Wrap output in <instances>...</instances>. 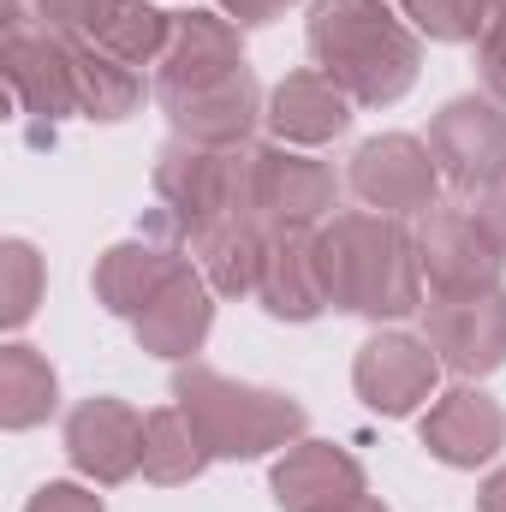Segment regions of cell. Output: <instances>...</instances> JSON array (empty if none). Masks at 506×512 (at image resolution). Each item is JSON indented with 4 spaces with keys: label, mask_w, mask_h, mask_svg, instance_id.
Returning <instances> with one entry per match:
<instances>
[{
    "label": "cell",
    "mask_w": 506,
    "mask_h": 512,
    "mask_svg": "<svg viewBox=\"0 0 506 512\" xmlns=\"http://www.w3.org/2000/svg\"><path fill=\"white\" fill-rule=\"evenodd\" d=\"M304 42L316 72H328L358 108H393L423 72V42L387 0H316Z\"/></svg>",
    "instance_id": "6da1fadb"
},
{
    "label": "cell",
    "mask_w": 506,
    "mask_h": 512,
    "mask_svg": "<svg viewBox=\"0 0 506 512\" xmlns=\"http://www.w3.org/2000/svg\"><path fill=\"white\" fill-rule=\"evenodd\" d=\"M316 262L328 304L364 322H399L423 310V268L417 239L376 209H346L316 233Z\"/></svg>",
    "instance_id": "7a4b0ae2"
},
{
    "label": "cell",
    "mask_w": 506,
    "mask_h": 512,
    "mask_svg": "<svg viewBox=\"0 0 506 512\" xmlns=\"http://www.w3.org/2000/svg\"><path fill=\"white\" fill-rule=\"evenodd\" d=\"M173 405L191 417L209 459H262V453H286L292 441H304V405L292 393L233 382L197 358L173 370Z\"/></svg>",
    "instance_id": "3957f363"
},
{
    "label": "cell",
    "mask_w": 506,
    "mask_h": 512,
    "mask_svg": "<svg viewBox=\"0 0 506 512\" xmlns=\"http://www.w3.org/2000/svg\"><path fill=\"white\" fill-rule=\"evenodd\" d=\"M155 203L173 239L185 245L209 239L215 227L256 221V143L209 149V143L173 137L155 155Z\"/></svg>",
    "instance_id": "277c9868"
},
{
    "label": "cell",
    "mask_w": 506,
    "mask_h": 512,
    "mask_svg": "<svg viewBox=\"0 0 506 512\" xmlns=\"http://www.w3.org/2000/svg\"><path fill=\"white\" fill-rule=\"evenodd\" d=\"M417 239V268L429 280L435 298H453V292H489L501 286L506 268V245L501 233L483 221V209H465V203H435L417 215L411 227Z\"/></svg>",
    "instance_id": "5b68a950"
},
{
    "label": "cell",
    "mask_w": 506,
    "mask_h": 512,
    "mask_svg": "<svg viewBox=\"0 0 506 512\" xmlns=\"http://www.w3.org/2000/svg\"><path fill=\"white\" fill-rule=\"evenodd\" d=\"M429 155L441 167V185H453L459 197H483L506 173V102L453 96L429 120Z\"/></svg>",
    "instance_id": "8992f818"
},
{
    "label": "cell",
    "mask_w": 506,
    "mask_h": 512,
    "mask_svg": "<svg viewBox=\"0 0 506 512\" xmlns=\"http://www.w3.org/2000/svg\"><path fill=\"white\" fill-rule=\"evenodd\" d=\"M346 185H352V197H358L364 209L399 221V215L435 209V197H441V167H435V155H429L423 137H411V131H381L370 143H358Z\"/></svg>",
    "instance_id": "52a82bcc"
},
{
    "label": "cell",
    "mask_w": 506,
    "mask_h": 512,
    "mask_svg": "<svg viewBox=\"0 0 506 512\" xmlns=\"http://www.w3.org/2000/svg\"><path fill=\"white\" fill-rule=\"evenodd\" d=\"M6 84L18 96V108L36 126H60L66 114H78V84H72V42L60 30H48L42 18H12L6 24V48H0Z\"/></svg>",
    "instance_id": "ba28073f"
},
{
    "label": "cell",
    "mask_w": 506,
    "mask_h": 512,
    "mask_svg": "<svg viewBox=\"0 0 506 512\" xmlns=\"http://www.w3.org/2000/svg\"><path fill=\"white\" fill-rule=\"evenodd\" d=\"M423 340L435 346L441 370L477 382L495 376L506 364V292H453V298H429L423 304Z\"/></svg>",
    "instance_id": "9c48e42d"
},
{
    "label": "cell",
    "mask_w": 506,
    "mask_h": 512,
    "mask_svg": "<svg viewBox=\"0 0 506 512\" xmlns=\"http://www.w3.org/2000/svg\"><path fill=\"white\" fill-rule=\"evenodd\" d=\"M340 203V179L286 149V143H256V221L268 233H322L334 221Z\"/></svg>",
    "instance_id": "30bf717a"
},
{
    "label": "cell",
    "mask_w": 506,
    "mask_h": 512,
    "mask_svg": "<svg viewBox=\"0 0 506 512\" xmlns=\"http://www.w3.org/2000/svg\"><path fill=\"white\" fill-rule=\"evenodd\" d=\"M441 382V358L429 340L417 334H370L352 358V387L376 417H411L423 411V399H435Z\"/></svg>",
    "instance_id": "8fae6325"
},
{
    "label": "cell",
    "mask_w": 506,
    "mask_h": 512,
    "mask_svg": "<svg viewBox=\"0 0 506 512\" xmlns=\"http://www.w3.org/2000/svg\"><path fill=\"white\" fill-rule=\"evenodd\" d=\"M66 459L96 489L131 483L137 465H143V411H131L114 393H96V399L72 405V417H66Z\"/></svg>",
    "instance_id": "7c38bea8"
},
{
    "label": "cell",
    "mask_w": 506,
    "mask_h": 512,
    "mask_svg": "<svg viewBox=\"0 0 506 512\" xmlns=\"http://www.w3.org/2000/svg\"><path fill=\"white\" fill-rule=\"evenodd\" d=\"M268 489H274L280 512H334V507H352L358 495H370L364 465L334 441H292L274 459Z\"/></svg>",
    "instance_id": "4fadbf2b"
},
{
    "label": "cell",
    "mask_w": 506,
    "mask_h": 512,
    "mask_svg": "<svg viewBox=\"0 0 506 512\" xmlns=\"http://www.w3.org/2000/svg\"><path fill=\"white\" fill-rule=\"evenodd\" d=\"M173 137L185 143H209V149H239L251 143L256 120H262V90H256L251 66L221 78V84H203V90H173V96H155Z\"/></svg>",
    "instance_id": "5bb4252c"
},
{
    "label": "cell",
    "mask_w": 506,
    "mask_h": 512,
    "mask_svg": "<svg viewBox=\"0 0 506 512\" xmlns=\"http://www.w3.org/2000/svg\"><path fill=\"white\" fill-rule=\"evenodd\" d=\"M245 72V42H239V24L221 18V12H173V36H167V54L155 66V96H173V90H203V84H221Z\"/></svg>",
    "instance_id": "9a60e30c"
},
{
    "label": "cell",
    "mask_w": 506,
    "mask_h": 512,
    "mask_svg": "<svg viewBox=\"0 0 506 512\" xmlns=\"http://www.w3.org/2000/svg\"><path fill=\"white\" fill-rule=\"evenodd\" d=\"M215 286L203 280V268L197 262H185L161 292H155V304L131 322V334H137V346L149 352V358H167V364H191L197 352H203V340H209V328H215Z\"/></svg>",
    "instance_id": "2e32d148"
},
{
    "label": "cell",
    "mask_w": 506,
    "mask_h": 512,
    "mask_svg": "<svg viewBox=\"0 0 506 512\" xmlns=\"http://www.w3.org/2000/svg\"><path fill=\"white\" fill-rule=\"evenodd\" d=\"M417 435H423L429 459H441V465H453V471H477V465H489V459L501 453L506 417L483 387L459 382L423 411V429H417Z\"/></svg>",
    "instance_id": "e0dca14e"
},
{
    "label": "cell",
    "mask_w": 506,
    "mask_h": 512,
    "mask_svg": "<svg viewBox=\"0 0 506 512\" xmlns=\"http://www.w3.org/2000/svg\"><path fill=\"white\" fill-rule=\"evenodd\" d=\"M191 256L179 251V239H155V233H137V239H120V245H108V251L96 256V304L108 310V316H120V322H137L149 304H155V292L185 268Z\"/></svg>",
    "instance_id": "ac0fdd59"
},
{
    "label": "cell",
    "mask_w": 506,
    "mask_h": 512,
    "mask_svg": "<svg viewBox=\"0 0 506 512\" xmlns=\"http://www.w3.org/2000/svg\"><path fill=\"white\" fill-rule=\"evenodd\" d=\"M262 126L274 131V143H286V149H316V143H334L352 126V96L328 72H286L268 90Z\"/></svg>",
    "instance_id": "d6986e66"
},
{
    "label": "cell",
    "mask_w": 506,
    "mask_h": 512,
    "mask_svg": "<svg viewBox=\"0 0 506 512\" xmlns=\"http://www.w3.org/2000/svg\"><path fill=\"white\" fill-rule=\"evenodd\" d=\"M256 304L274 322H316L328 310V286H322V262H316V233H268V262H262Z\"/></svg>",
    "instance_id": "ffe728a7"
},
{
    "label": "cell",
    "mask_w": 506,
    "mask_h": 512,
    "mask_svg": "<svg viewBox=\"0 0 506 512\" xmlns=\"http://www.w3.org/2000/svg\"><path fill=\"white\" fill-rule=\"evenodd\" d=\"M66 42H72V84H78V114H84V120L114 126V120H126V114L143 108V78H137V66L114 60V54L96 48L90 36H66Z\"/></svg>",
    "instance_id": "44dd1931"
},
{
    "label": "cell",
    "mask_w": 506,
    "mask_h": 512,
    "mask_svg": "<svg viewBox=\"0 0 506 512\" xmlns=\"http://www.w3.org/2000/svg\"><path fill=\"white\" fill-rule=\"evenodd\" d=\"M54 405H60V376H54V364H48L36 346H24V340L0 346V429L24 435V429L48 423Z\"/></svg>",
    "instance_id": "7402d4cb"
},
{
    "label": "cell",
    "mask_w": 506,
    "mask_h": 512,
    "mask_svg": "<svg viewBox=\"0 0 506 512\" xmlns=\"http://www.w3.org/2000/svg\"><path fill=\"white\" fill-rule=\"evenodd\" d=\"M191 251H197L203 280L221 298H256L262 262H268V227L262 221H233V227H215L209 239H197Z\"/></svg>",
    "instance_id": "603a6c76"
},
{
    "label": "cell",
    "mask_w": 506,
    "mask_h": 512,
    "mask_svg": "<svg viewBox=\"0 0 506 512\" xmlns=\"http://www.w3.org/2000/svg\"><path fill=\"white\" fill-rule=\"evenodd\" d=\"M209 465H215V459H209L203 435L191 429V417H185L179 405H161V411L143 417V465H137V471H143L149 483L179 489V483H197Z\"/></svg>",
    "instance_id": "cb8c5ba5"
},
{
    "label": "cell",
    "mask_w": 506,
    "mask_h": 512,
    "mask_svg": "<svg viewBox=\"0 0 506 512\" xmlns=\"http://www.w3.org/2000/svg\"><path fill=\"white\" fill-rule=\"evenodd\" d=\"M96 48H108L126 66H161L167 36H173V12L149 6V0H108V12L84 30Z\"/></svg>",
    "instance_id": "d4e9b609"
},
{
    "label": "cell",
    "mask_w": 506,
    "mask_h": 512,
    "mask_svg": "<svg viewBox=\"0 0 506 512\" xmlns=\"http://www.w3.org/2000/svg\"><path fill=\"white\" fill-rule=\"evenodd\" d=\"M42 292H48V268H42L36 245H30V239H6V245H0V322L18 334V328L36 316Z\"/></svg>",
    "instance_id": "484cf974"
},
{
    "label": "cell",
    "mask_w": 506,
    "mask_h": 512,
    "mask_svg": "<svg viewBox=\"0 0 506 512\" xmlns=\"http://www.w3.org/2000/svg\"><path fill=\"white\" fill-rule=\"evenodd\" d=\"M399 12L429 42H477L483 36V0H399Z\"/></svg>",
    "instance_id": "4316f807"
},
{
    "label": "cell",
    "mask_w": 506,
    "mask_h": 512,
    "mask_svg": "<svg viewBox=\"0 0 506 512\" xmlns=\"http://www.w3.org/2000/svg\"><path fill=\"white\" fill-rule=\"evenodd\" d=\"M102 12H108V0H36L30 18H42V24L60 30V36H84Z\"/></svg>",
    "instance_id": "83f0119b"
},
{
    "label": "cell",
    "mask_w": 506,
    "mask_h": 512,
    "mask_svg": "<svg viewBox=\"0 0 506 512\" xmlns=\"http://www.w3.org/2000/svg\"><path fill=\"white\" fill-rule=\"evenodd\" d=\"M24 512H108V507H102V495L84 489V483H42Z\"/></svg>",
    "instance_id": "f1b7e54d"
},
{
    "label": "cell",
    "mask_w": 506,
    "mask_h": 512,
    "mask_svg": "<svg viewBox=\"0 0 506 512\" xmlns=\"http://www.w3.org/2000/svg\"><path fill=\"white\" fill-rule=\"evenodd\" d=\"M477 66H483L489 96L506 102V24H495V30H483V36H477Z\"/></svg>",
    "instance_id": "f546056e"
},
{
    "label": "cell",
    "mask_w": 506,
    "mask_h": 512,
    "mask_svg": "<svg viewBox=\"0 0 506 512\" xmlns=\"http://www.w3.org/2000/svg\"><path fill=\"white\" fill-rule=\"evenodd\" d=\"M215 6H221L239 30H256V24H274V18H280L286 6H298V0H215Z\"/></svg>",
    "instance_id": "4dcf8cb0"
},
{
    "label": "cell",
    "mask_w": 506,
    "mask_h": 512,
    "mask_svg": "<svg viewBox=\"0 0 506 512\" xmlns=\"http://www.w3.org/2000/svg\"><path fill=\"white\" fill-rule=\"evenodd\" d=\"M477 209H483V221L501 233V245H506V173L489 185V191H483V203H477Z\"/></svg>",
    "instance_id": "1f68e13d"
},
{
    "label": "cell",
    "mask_w": 506,
    "mask_h": 512,
    "mask_svg": "<svg viewBox=\"0 0 506 512\" xmlns=\"http://www.w3.org/2000/svg\"><path fill=\"white\" fill-rule=\"evenodd\" d=\"M477 512H506V471H489V483L477 489Z\"/></svg>",
    "instance_id": "d6a6232c"
},
{
    "label": "cell",
    "mask_w": 506,
    "mask_h": 512,
    "mask_svg": "<svg viewBox=\"0 0 506 512\" xmlns=\"http://www.w3.org/2000/svg\"><path fill=\"white\" fill-rule=\"evenodd\" d=\"M334 512H387V507H381L376 495H358V501H352V507H334Z\"/></svg>",
    "instance_id": "836d02e7"
},
{
    "label": "cell",
    "mask_w": 506,
    "mask_h": 512,
    "mask_svg": "<svg viewBox=\"0 0 506 512\" xmlns=\"http://www.w3.org/2000/svg\"><path fill=\"white\" fill-rule=\"evenodd\" d=\"M12 18H24V0H6V24H12Z\"/></svg>",
    "instance_id": "e575fe53"
}]
</instances>
